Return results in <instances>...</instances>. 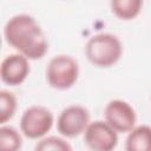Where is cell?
<instances>
[{"label":"cell","mask_w":151,"mask_h":151,"mask_svg":"<svg viewBox=\"0 0 151 151\" xmlns=\"http://www.w3.org/2000/svg\"><path fill=\"white\" fill-rule=\"evenodd\" d=\"M7 45L28 60H38L48 51V40L37 19L27 13L11 17L4 26Z\"/></svg>","instance_id":"6da1fadb"},{"label":"cell","mask_w":151,"mask_h":151,"mask_svg":"<svg viewBox=\"0 0 151 151\" xmlns=\"http://www.w3.org/2000/svg\"><path fill=\"white\" fill-rule=\"evenodd\" d=\"M85 55L96 67L107 68L116 65L123 55V44L112 33H97L85 44Z\"/></svg>","instance_id":"7a4b0ae2"},{"label":"cell","mask_w":151,"mask_h":151,"mask_svg":"<svg viewBox=\"0 0 151 151\" xmlns=\"http://www.w3.org/2000/svg\"><path fill=\"white\" fill-rule=\"evenodd\" d=\"M47 84L59 91L71 88L79 78V64L68 54H57L50 59L45 70Z\"/></svg>","instance_id":"3957f363"},{"label":"cell","mask_w":151,"mask_h":151,"mask_svg":"<svg viewBox=\"0 0 151 151\" xmlns=\"http://www.w3.org/2000/svg\"><path fill=\"white\" fill-rule=\"evenodd\" d=\"M54 116L50 109L42 105L28 106L20 117V132L28 139H41L51 131Z\"/></svg>","instance_id":"277c9868"},{"label":"cell","mask_w":151,"mask_h":151,"mask_svg":"<svg viewBox=\"0 0 151 151\" xmlns=\"http://www.w3.org/2000/svg\"><path fill=\"white\" fill-rule=\"evenodd\" d=\"M91 123L90 111L79 104H72L61 110L57 118V130L64 138L83 134Z\"/></svg>","instance_id":"5b68a950"},{"label":"cell","mask_w":151,"mask_h":151,"mask_svg":"<svg viewBox=\"0 0 151 151\" xmlns=\"http://www.w3.org/2000/svg\"><path fill=\"white\" fill-rule=\"evenodd\" d=\"M104 120L117 132L129 133L137 123V113L132 105L122 99L110 100L103 111Z\"/></svg>","instance_id":"8992f818"},{"label":"cell","mask_w":151,"mask_h":151,"mask_svg":"<svg viewBox=\"0 0 151 151\" xmlns=\"http://www.w3.org/2000/svg\"><path fill=\"white\" fill-rule=\"evenodd\" d=\"M83 138L91 151H113L118 145V133L105 120L91 122L83 133Z\"/></svg>","instance_id":"52a82bcc"},{"label":"cell","mask_w":151,"mask_h":151,"mask_svg":"<svg viewBox=\"0 0 151 151\" xmlns=\"http://www.w3.org/2000/svg\"><path fill=\"white\" fill-rule=\"evenodd\" d=\"M31 72L29 60L20 53H11L6 55L0 65L1 81L9 86L21 85Z\"/></svg>","instance_id":"ba28073f"},{"label":"cell","mask_w":151,"mask_h":151,"mask_svg":"<svg viewBox=\"0 0 151 151\" xmlns=\"http://www.w3.org/2000/svg\"><path fill=\"white\" fill-rule=\"evenodd\" d=\"M125 151H151V126L136 125L126 136Z\"/></svg>","instance_id":"9c48e42d"},{"label":"cell","mask_w":151,"mask_h":151,"mask_svg":"<svg viewBox=\"0 0 151 151\" xmlns=\"http://www.w3.org/2000/svg\"><path fill=\"white\" fill-rule=\"evenodd\" d=\"M111 12L120 20H133L143 8L140 0H113L110 2Z\"/></svg>","instance_id":"30bf717a"},{"label":"cell","mask_w":151,"mask_h":151,"mask_svg":"<svg viewBox=\"0 0 151 151\" xmlns=\"http://www.w3.org/2000/svg\"><path fill=\"white\" fill-rule=\"evenodd\" d=\"M22 147L21 133L13 126L1 125L0 127V151H20Z\"/></svg>","instance_id":"8fae6325"},{"label":"cell","mask_w":151,"mask_h":151,"mask_svg":"<svg viewBox=\"0 0 151 151\" xmlns=\"http://www.w3.org/2000/svg\"><path fill=\"white\" fill-rule=\"evenodd\" d=\"M18 107V100L13 92L8 90L0 91V124L5 125L13 118Z\"/></svg>","instance_id":"7c38bea8"},{"label":"cell","mask_w":151,"mask_h":151,"mask_svg":"<svg viewBox=\"0 0 151 151\" xmlns=\"http://www.w3.org/2000/svg\"><path fill=\"white\" fill-rule=\"evenodd\" d=\"M33 151H73V149L64 137L46 136L37 142Z\"/></svg>","instance_id":"4fadbf2b"}]
</instances>
